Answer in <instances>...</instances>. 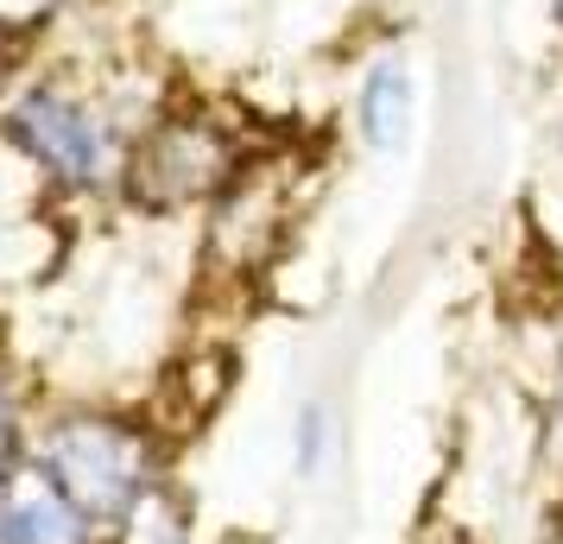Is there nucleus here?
<instances>
[{
  "mask_svg": "<svg viewBox=\"0 0 563 544\" xmlns=\"http://www.w3.org/2000/svg\"><path fill=\"white\" fill-rule=\"evenodd\" d=\"M0 544H102V525L26 456L0 481Z\"/></svg>",
  "mask_w": 563,
  "mask_h": 544,
  "instance_id": "obj_6",
  "label": "nucleus"
},
{
  "mask_svg": "<svg viewBox=\"0 0 563 544\" xmlns=\"http://www.w3.org/2000/svg\"><path fill=\"white\" fill-rule=\"evenodd\" d=\"M374 7H380L386 20H411V13H418V7H431V0H374Z\"/></svg>",
  "mask_w": 563,
  "mask_h": 544,
  "instance_id": "obj_15",
  "label": "nucleus"
},
{
  "mask_svg": "<svg viewBox=\"0 0 563 544\" xmlns=\"http://www.w3.org/2000/svg\"><path fill=\"white\" fill-rule=\"evenodd\" d=\"M411 544H482V539H475V532H468L462 519H424Z\"/></svg>",
  "mask_w": 563,
  "mask_h": 544,
  "instance_id": "obj_13",
  "label": "nucleus"
},
{
  "mask_svg": "<svg viewBox=\"0 0 563 544\" xmlns=\"http://www.w3.org/2000/svg\"><path fill=\"white\" fill-rule=\"evenodd\" d=\"M102 544H197V500L178 475H165L158 488H146L128 513L108 525Z\"/></svg>",
  "mask_w": 563,
  "mask_h": 544,
  "instance_id": "obj_7",
  "label": "nucleus"
},
{
  "mask_svg": "<svg viewBox=\"0 0 563 544\" xmlns=\"http://www.w3.org/2000/svg\"><path fill=\"white\" fill-rule=\"evenodd\" d=\"M532 449H538V475H544L563 500V342H558L551 367L538 374V387H532Z\"/></svg>",
  "mask_w": 563,
  "mask_h": 544,
  "instance_id": "obj_9",
  "label": "nucleus"
},
{
  "mask_svg": "<svg viewBox=\"0 0 563 544\" xmlns=\"http://www.w3.org/2000/svg\"><path fill=\"white\" fill-rule=\"evenodd\" d=\"M342 449V424H335V406L323 392H310L305 406L291 412V475L298 481H323Z\"/></svg>",
  "mask_w": 563,
  "mask_h": 544,
  "instance_id": "obj_8",
  "label": "nucleus"
},
{
  "mask_svg": "<svg viewBox=\"0 0 563 544\" xmlns=\"http://www.w3.org/2000/svg\"><path fill=\"white\" fill-rule=\"evenodd\" d=\"M254 153L260 140L234 108L203 96H165V108L133 133L114 203L133 209L140 222L209 215V203L254 165Z\"/></svg>",
  "mask_w": 563,
  "mask_h": 544,
  "instance_id": "obj_3",
  "label": "nucleus"
},
{
  "mask_svg": "<svg viewBox=\"0 0 563 544\" xmlns=\"http://www.w3.org/2000/svg\"><path fill=\"white\" fill-rule=\"evenodd\" d=\"M26 437H32V418H26V399H20V380L13 367L0 362V481L26 463Z\"/></svg>",
  "mask_w": 563,
  "mask_h": 544,
  "instance_id": "obj_10",
  "label": "nucleus"
},
{
  "mask_svg": "<svg viewBox=\"0 0 563 544\" xmlns=\"http://www.w3.org/2000/svg\"><path fill=\"white\" fill-rule=\"evenodd\" d=\"M26 456L102 525V539L140 493L158 488L165 475H178L165 424L133 412V406H102V399L45 406V412L32 418Z\"/></svg>",
  "mask_w": 563,
  "mask_h": 544,
  "instance_id": "obj_2",
  "label": "nucleus"
},
{
  "mask_svg": "<svg viewBox=\"0 0 563 544\" xmlns=\"http://www.w3.org/2000/svg\"><path fill=\"white\" fill-rule=\"evenodd\" d=\"M544 26H551V38H558V52H563V0H544Z\"/></svg>",
  "mask_w": 563,
  "mask_h": 544,
  "instance_id": "obj_16",
  "label": "nucleus"
},
{
  "mask_svg": "<svg viewBox=\"0 0 563 544\" xmlns=\"http://www.w3.org/2000/svg\"><path fill=\"white\" fill-rule=\"evenodd\" d=\"M544 171H551V184L563 190V96H558V108H551V121H544Z\"/></svg>",
  "mask_w": 563,
  "mask_h": 544,
  "instance_id": "obj_12",
  "label": "nucleus"
},
{
  "mask_svg": "<svg viewBox=\"0 0 563 544\" xmlns=\"http://www.w3.org/2000/svg\"><path fill=\"white\" fill-rule=\"evenodd\" d=\"M349 140L361 158H399L418 133V64L399 32L374 38L349 77Z\"/></svg>",
  "mask_w": 563,
  "mask_h": 544,
  "instance_id": "obj_5",
  "label": "nucleus"
},
{
  "mask_svg": "<svg viewBox=\"0 0 563 544\" xmlns=\"http://www.w3.org/2000/svg\"><path fill=\"white\" fill-rule=\"evenodd\" d=\"M298 222V165L260 146L254 165L209 203L203 215V259L229 279H260Z\"/></svg>",
  "mask_w": 563,
  "mask_h": 544,
  "instance_id": "obj_4",
  "label": "nucleus"
},
{
  "mask_svg": "<svg viewBox=\"0 0 563 544\" xmlns=\"http://www.w3.org/2000/svg\"><path fill=\"white\" fill-rule=\"evenodd\" d=\"M158 108L165 102H128L114 82L89 77V70L45 64V70H20L13 96L0 108V140L45 190L70 203H114L133 133Z\"/></svg>",
  "mask_w": 563,
  "mask_h": 544,
  "instance_id": "obj_1",
  "label": "nucleus"
},
{
  "mask_svg": "<svg viewBox=\"0 0 563 544\" xmlns=\"http://www.w3.org/2000/svg\"><path fill=\"white\" fill-rule=\"evenodd\" d=\"M70 7H77V0H0V32H13V38L26 45L38 32H52Z\"/></svg>",
  "mask_w": 563,
  "mask_h": 544,
  "instance_id": "obj_11",
  "label": "nucleus"
},
{
  "mask_svg": "<svg viewBox=\"0 0 563 544\" xmlns=\"http://www.w3.org/2000/svg\"><path fill=\"white\" fill-rule=\"evenodd\" d=\"M13 82H20V38L0 32V108H7V96H13Z\"/></svg>",
  "mask_w": 563,
  "mask_h": 544,
  "instance_id": "obj_14",
  "label": "nucleus"
}]
</instances>
